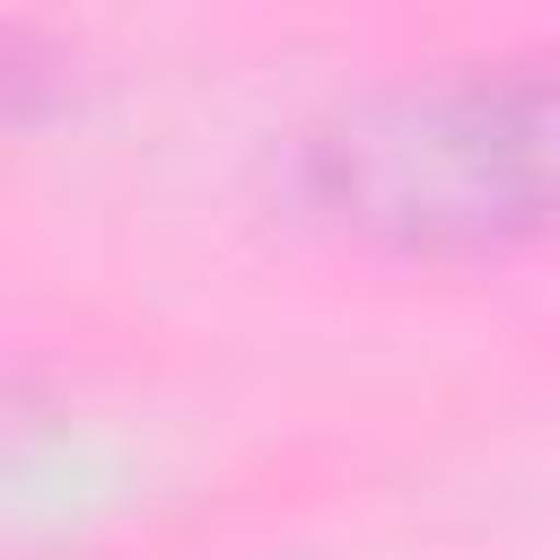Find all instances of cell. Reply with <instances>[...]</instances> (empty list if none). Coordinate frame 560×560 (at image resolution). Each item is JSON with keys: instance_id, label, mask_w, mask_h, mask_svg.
Instances as JSON below:
<instances>
[{"instance_id": "cell-1", "label": "cell", "mask_w": 560, "mask_h": 560, "mask_svg": "<svg viewBox=\"0 0 560 560\" xmlns=\"http://www.w3.org/2000/svg\"><path fill=\"white\" fill-rule=\"evenodd\" d=\"M298 201L385 254H499L560 228V44L376 88L298 140Z\"/></svg>"}]
</instances>
